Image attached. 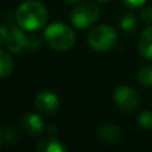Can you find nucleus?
I'll return each instance as SVG.
<instances>
[{"label":"nucleus","mask_w":152,"mask_h":152,"mask_svg":"<svg viewBox=\"0 0 152 152\" xmlns=\"http://www.w3.org/2000/svg\"><path fill=\"white\" fill-rule=\"evenodd\" d=\"M47 8L36 0H27L16 11V23L26 31H39L47 24Z\"/></svg>","instance_id":"1"},{"label":"nucleus","mask_w":152,"mask_h":152,"mask_svg":"<svg viewBox=\"0 0 152 152\" xmlns=\"http://www.w3.org/2000/svg\"><path fill=\"white\" fill-rule=\"evenodd\" d=\"M44 39L51 48L56 51H68L75 44V34L68 26L61 21L50 24L44 31Z\"/></svg>","instance_id":"2"},{"label":"nucleus","mask_w":152,"mask_h":152,"mask_svg":"<svg viewBox=\"0 0 152 152\" xmlns=\"http://www.w3.org/2000/svg\"><path fill=\"white\" fill-rule=\"evenodd\" d=\"M118 43V34L111 26L102 24L97 26L89 32L88 44L94 51L104 52L108 51Z\"/></svg>","instance_id":"3"},{"label":"nucleus","mask_w":152,"mask_h":152,"mask_svg":"<svg viewBox=\"0 0 152 152\" xmlns=\"http://www.w3.org/2000/svg\"><path fill=\"white\" fill-rule=\"evenodd\" d=\"M100 10L95 3L87 1L76 5L71 12V23L74 24L76 28L86 29L91 27L92 24L96 23L99 19Z\"/></svg>","instance_id":"4"},{"label":"nucleus","mask_w":152,"mask_h":152,"mask_svg":"<svg viewBox=\"0 0 152 152\" xmlns=\"http://www.w3.org/2000/svg\"><path fill=\"white\" fill-rule=\"evenodd\" d=\"M113 102L123 112H134L140 104V97L134 88L119 86L113 91Z\"/></svg>","instance_id":"5"},{"label":"nucleus","mask_w":152,"mask_h":152,"mask_svg":"<svg viewBox=\"0 0 152 152\" xmlns=\"http://www.w3.org/2000/svg\"><path fill=\"white\" fill-rule=\"evenodd\" d=\"M59 105H60V102H59L58 95H55L51 91H42L35 97V107L37 108V111L45 113V115L56 112Z\"/></svg>","instance_id":"6"},{"label":"nucleus","mask_w":152,"mask_h":152,"mask_svg":"<svg viewBox=\"0 0 152 152\" xmlns=\"http://www.w3.org/2000/svg\"><path fill=\"white\" fill-rule=\"evenodd\" d=\"M29 42L31 40L26 36V34H23L19 29H10L7 35V39L4 42V45L7 47V50L12 53H20L23 52L26 48L29 47Z\"/></svg>","instance_id":"7"},{"label":"nucleus","mask_w":152,"mask_h":152,"mask_svg":"<svg viewBox=\"0 0 152 152\" xmlns=\"http://www.w3.org/2000/svg\"><path fill=\"white\" fill-rule=\"evenodd\" d=\"M21 127L28 135L37 136L44 129V123H43L42 118L36 113H26L21 118Z\"/></svg>","instance_id":"8"},{"label":"nucleus","mask_w":152,"mask_h":152,"mask_svg":"<svg viewBox=\"0 0 152 152\" xmlns=\"http://www.w3.org/2000/svg\"><path fill=\"white\" fill-rule=\"evenodd\" d=\"M97 137L102 143L115 144L121 139V129L115 124H105L97 131Z\"/></svg>","instance_id":"9"},{"label":"nucleus","mask_w":152,"mask_h":152,"mask_svg":"<svg viewBox=\"0 0 152 152\" xmlns=\"http://www.w3.org/2000/svg\"><path fill=\"white\" fill-rule=\"evenodd\" d=\"M137 51L147 60H152V27H147L140 34L137 42Z\"/></svg>","instance_id":"10"},{"label":"nucleus","mask_w":152,"mask_h":152,"mask_svg":"<svg viewBox=\"0 0 152 152\" xmlns=\"http://www.w3.org/2000/svg\"><path fill=\"white\" fill-rule=\"evenodd\" d=\"M37 151L39 152H66L67 148L66 145H63L55 137H47V139H43L37 144Z\"/></svg>","instance_id":"11"},{"label":"nucleus","mask_w":152,"mask_h":152,"mask_svg":"<svg viewBox=\"0 0 152 152\" xmlns=\"http://www.w3.org/2000/svg\"><path fill=\"white\" fill-rule=\"evenodd\" d=\"M12 69H13L12 58L10 56V53L7 51L1 50L0 51V75H1V77H7L12 72Z\"/></svg>","instance_id":"12"},{"label":"nucleus","mask_w":152,"mask_h":152,"mask_svg":"<svg viewBox=\"0 0 152 152\" xmlns=\"http://www.w3.org/2000/svg\"><path fill=\"white\" fill-rule=\"evenodd\" d=\"M137 81L143 87L152 86V66H145L137 74Z\"/></svg>","instance_id":"13"},{"label":"nucleus","mask_w":152,"mask_h":152,"mask_svg":"<svg viewBox=\"0 0 152 152\" xmlns=\"http://www.w3.org/2000/svg\"><path fill=\"white\" fill-rule=\"evenodd\" d=\"M137 123L145 129H152V111L145 110L137 118Z\"/></svg>","instance_id":"14"},{"label":"nucleus","mask_w":152,"mask_h":152,"mask_svg":"<svg viewBox=\"0 0 152 152\" xmlns=\"http://www.w3.org/2000/svg\"><path fill=\"white\" fill-rule=\"evenodd\" d=\"M120 24L124 31H132L135 28V26H136V19H135V16L132 13H127V15L123 16Z\"/></svg>","instance_id":"15"},{"label":"nucleus","mask_w":152,"mask_h":152,"mask_svg":"<svg viewBox=\"0 0 152 152\" xmlns=\"http://www.w3.org/2000/svg\"><path fill=\"white\" fill-rule=\"evenodd\" d=\"M140 18L144 21L145 24H151L152 23V8L151 7H145L144 10L140 12Z\"/></svg>","instance_id":"16"},{"label":"nucleus","mask_w":152,"mask_h":152,"mask_svg":"<svg viewBox=\"0 0 152 152\" xmlns=\"http://www.w3.org/2000/svg\"><path fill=\"white\" fill-rule=\"evenodd\" d=\"M127 7H131V8H137V7H142L147 0H121Z\"/></svg>","instance_id":"17"},{"label":"nucleus","mask_w":152,"mask_h":152,"mask_svg":"<svg viewBox=\"0 0 152 152\" xmlns=\"http://www.w3.org/2000/svg\"><path fill=\"white\" fill-rule=\"evenodd\" d=\"M7 35H8V29L5 26H1V44H4L5 39H7Z\"/></svg>","instance_id":"18"},{"label":"nucleus","mask_w":152,"mask_h":152,"mask_svg":"<svg viewBox=\"0 0 152 152\" xmlns=\"http://www.w3.org/2000/svg\"><path fill=\"white\" fill-rule=\"evenodd\" d=\"M68 3H77V1H80V0H67Z\"/></svg>","instance_id":"19"},{"label":"nucleus","mask_w":152,"mask_h":152,"mask_svg":"<svg viewBox=\"0 0 152 152\" xmlns=\"http://www.w3.org/2000/svg\"><path fill=\"white\" fill-rule=\"evenodd\" d=\"M96 1H108V0H96Z\"/></svg>","instance_id":"20"}]
</instances>
